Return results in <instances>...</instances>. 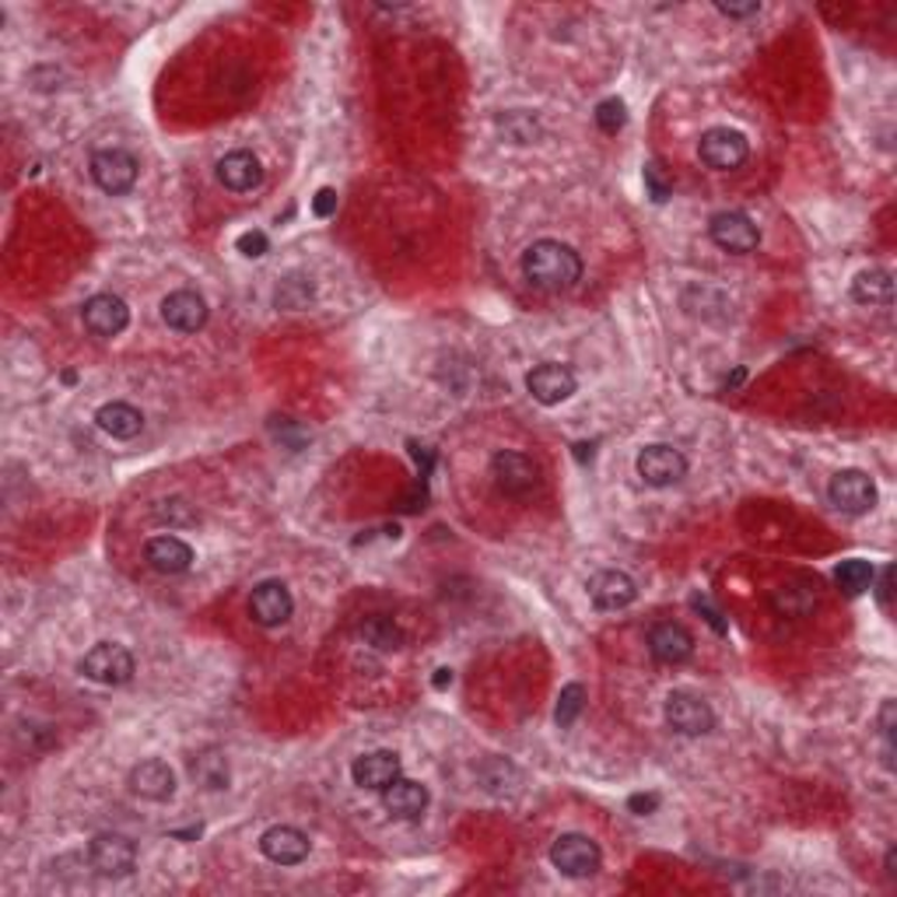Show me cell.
I'll return each instance as SVG.
<instances>
[{
	"label": "cell",
	"mask_w": 897,
	"mask_h": 897,
	"mask_svg": "<svg viewBox=\"0 0 897 897\" xmlns=\"http://www.w3.org/2000/svg\"><path fill=\"white\" fill-rule=\"evenodd\" d=\"M161 319L179 334H197L203 330V323H208V302L190 288H179L161 302Z\"/></svg>",
	"instance_id": "17"
},
{
	"label": "cell",
	"mask_w": 897,
	"mask_h": 897,
	"mask_svg": "<svg viewBox=\"0 0 897 897\" xmlns=\"http://www.w3.org/2000/svg\"><path fill=\"white\" fill-rule=\"evenodd\" d=\"M88 863L102 876H130L137 866V845L127 834H95L88 845Z\"/></svg>",
	"instance_id": "8"
},
{
	"label": "cell",
	"mask_w": 897,
	"mask_h": 897,
	"mask_svg": "<svg viewBox=\"0 0 897 897\" xmlns=\"http://www.w3.org/2000/svg\"><path fill=\"white\" fill-rule=\"evenodd\" d=\"M708 235L726 253H753L761 242L758 224H753L743 211H719L708 221Z\"/></svg>",
	"instance_id": "10"
},
{
	"label": "cell",
	"mask_w": 897,
	"mask_h": 897,
	"mask_svg": "<svg viewBox=\"0 0 897 897\" xmlns=\"http://www.w3.org/2000/svg\"><path fill=\"white\" fill-rule=\"evenodd\" d=\"M880 732H884V743H887V768H890V732H894V701L884 705L880 711Z\"/></svg>",
	"instance_id": "39"
},
{
	"label": "cell",
	"mask_w": 897,
	"mask_h": 897,
	"mask_svg": "<svg viewBox=\"0 0 897 897\" xmlns=\"http://www.w3.org/2000/svg\"><path fill=\"white\" fill-rule=\"evenodd\" d=\"M698 155L708 169L716 172H732L740 169L747 155H750V145L740 130H729V127H711L701 134V145H698Z\"/></svg>",
	"instance_id": "6"
},
{
	"label": "cell",
	"mask_w": 897,
	"mask_h": 897,
	"mask_svg": "<svg viewBox=\"0 0 897 897\" xmlns=\"http://www.w3.org/2000/svg\"><path fill=\"white\" fill-rule=\"evenodd\" d=\"M235 250H239L242 256H250V260H260V256H267L271 239L263 235V232H242V235L235 239Z\"/></svg>",
	"instance_id": "34"
},
{
	"label": "cell",
	"mask_w": 897,
	"mask_h": 897,
	"mask_svg": "<svg viewBox=\"0 0 897 897\" xmlns=\"http://www.w3.org/2000/svg\"><path fill=\"white\" fill-rule=\"evenodd\" d=\"M361 639L369 642L372 648H382V652H393L403 645V635H400V627L393 621H386V618H369L361 624Z\"/></svg>",
	"instance_id": "29"
},
{
	"label": "cell",
	"mask_w": 897,
	"mask_h": 897,
	"mask_svg": "<svg viewBox=\"0 0 897 897\" xmlns=\"http://www.w3.org/2000/svg\"><path fill=\"white\" fill-rule=\"evenodd\" d=\"M92 179L113 197H124L137 182V158L124 148H106L92 155Z\"/></svg>",
	"instance_id": "7"
},
{
	"label": "cell",
	"mask_w": 897,
	"mask_h": 897,
	"mask_svg": "<svg viewBox=\"0 0 897 897\" xmlns=\"http://www.w3.org/2000/svg\"><path fill=\"white\" fill-rule=\"evenodd\" d=\"M445 684H453V669H439L435 673V687H445Z\"/></svg>",
	"instance_id": "42"
},
{
	"label": "cell",
	"mask_w": 897,
	"mask_h": 897,
	"mask_svg": "<svg viewBox=\"0 0 897 897\" xmlns=\"http://www.w3.org/2000/svg\"><path fill=\"white\" fill-rule=\"evenodd\" d=\"M663 716L669 722L673 732H680V737H705V732L716 729V711L711 705L698 695H690V690H673L666 698V708Z\"/></svg>",
	"instance_id": "3"
},
{
	"label": "cell",
	"mask_w": 897,
	"mask_h": 897,
	"mask_svg": "<svg viewBox=\"0 0 897 897\" xmlns=\"http://www.w3.org/2000/svg\"><path fill=\"white\" fill-rule=\"evenodd\" d=\"M639 477L648 484V487H669V484H677L684 481L687 474V460L680 448H673V445H645L642 453H639Z\"/></svg>",
	"instance_id": "9"
},
{
	"label": "cell",
	"mask_w": 897,
	"mask_h": 897,
	"mask_svg": "<svg viewBox=\"0 0 897 897\" xmlns=\"http://www.w3.org/2000/svg\"><path fill=\"white\" fill-rule=\"evenodd\" d=\"M134 656L130 648L116 645V642H98L95 648L85 652V659H81V673H85L88 680L102 684V687H119L134 677Z\"/></svg>",
	"instance_id": "2"
},
{
	"label": "cell",
	"mask_w": 897,
	"mask_h": 897,
	"mask_svg": "<svg viewBox=\"0 0 897 897\" xmlns=\"http://www.w3.org/2000/svg\"><path fill=\"white\" fill-rule=\"evenodd\" d=\"M774 610L785 618H810L817 610V585L810 582H789L774 593Z\"/></svg>",
	"instance_id": "25"
},
{
	"label": "cell",
	"mask_w": 897,
	"mask_h": 897,
	"mask_svg": "<svg viewBox=\"0 0 897 897\" xmlns=\"http://www.w3.org/2000/svg\"><path fill=\"white\" fill-rule=\"evenodd\" d=\"M523 274L540 292H568L582 277V260L558 239H540L523 253Z\"/></svg>",
	"instance_id": "1"
},
{
	"label": "cell",
	"mask_w": 897,
	"mask_h": 897,
	"mask_svg": "<svg viewBox=\"0 0 897 897\" xmlns=\"http://www.w3.org/2000/svg\"><path fill=\"white\" fill-rule=\"evenodd\" d=\"M890 593H894V568H884L880 589H876V597H880V606H890Z\"/></svg>",
	"instance_id": "40"
},
{
	"label": "cell",
	"mask_w": 897,
	"mask_h": 897,
	"mask_svg": "<svg viewBox=\"0 0 897 897\" xmlns=\"http://www.w3.org/2000/svg\"><path fill=\"white\" fill-rule=\"evenodd\" d=\"M309 848H313V842L305 838L298 827H288V824L267 827V831H263V838H260V852L277 866L305 863V859H309Z\"/></svg>",
	"instance_id": "14"
},
{
	"label": "cell",
	"mask_w": 897,
	"mask_h": 897,
	"mask_svg": "<svg viewBox=\"0 0 897 897\" xmlns=\"http://www.w3.org/2000/svg\"><path fill=\"white\" fill-rule=\"evenodd\" d=\"M526 390L537 403L558 407V403H564L568 397L576 393V372L568 369V365H558V361L537 365V369L526 376Z\"/></svg>",
	"instance_id": "12"
},
{
	"label": "cell",
	"mask_w": 897,
	"mask_h": 897,
	"mask_svg": "<svg viewBox=\"0 0 897 897\" xmlns=\"http://www.w3.org/2000/svg\"><path fill=\"white\" fill-rule=\"evenodd\" d=\"M428 789L421 782H411V779H397L390 789H382V806L393 813L400 821H414L428 810Z\"/></svg>",
	"instance_id": "23"
},
{
	"label": "cell",
	"mask_w": 897,
	"mask_h": 897,
	"mask_svg": "<svg viewBox=\"0 0 897 897\" xmlns=\"http://www.w3.org/2000/svg\"><path fill=\"white\" fill-rule=\"evenodd\" d=\"M292 610H295V600L288 593V585L277 582V579H267V582H260L253 589V597H250V614L260 627H277L292 618Z\"/></svg>",
	"instance_id": "13"
},
{
	"label": "cell",
	"mask_w": 897,
	"mask_h": 897,
	"mask_svg": "<svg viewBox=\"0 0 897 897\" xmlns=\"http://www.w3.org/2000/svg\"><path fill=\"white\" fill-rule=\"evenodd\" d=\"M337 211V193L326 187V190H319L316 197H313V214L316 218H330Z\"/></svg>",
	"instance_id": "37"
},
{
	"label": "cell",
	"mask_w": 897,
	"mask_h": 897,
	"mask_svg": "<svg viewBox=\"0 0 897 897\" xmlns=\"http://www.w3.org/2000/svg\"><path fill=\"white\" fill-rule=\"evenodd\" d=\"M645 187H648V193L656 203H663L673 193V187L666 182V176H663V169L656 166V161H648V166H645Z\"/></svg>",
	"instance_id": "35"
},
{
	"label": "cell",
	"mask_w": 897,
	"mask_h": 897,
	"mask_svg": "<svg viewBox=\"0 0 897 897\" xmlns=\"http://www.w3.org/2000/svg\"><path fill=\"white\" fill-rule=\"evenodd\" d=\"M550 863L564 876H572V880H585V876H593L600 869L603 852L597 842H589L585 834H561V838L550 845Z\"/></svg>",
	"instance_id": "4"
},
{
	"label": "cell",
	"mask_w": 897,
	"mask_h": 897,
	"mask_svg": "<svg viewBox=\"0 0 897 897\" xmlns=\"http://www.w3.org/2000/svg\"><path fill=\"white\" fill-rule=\"evenodd\" d=\"M852 298L859 305H890L894 302V277L887 271H863L852 281Z\"/></svg>",
	"instance_id": "26"
},
{
	"label": "cell",
	"mask_w": 897,
	"mask_h": 897,
	"mask_svg": "<svg viewBox=\"0 0 897 897\" xmlns=\"http://www.w3.org/2000/svg\"><path fill=\"white\" fill-rule=\"evenodd\" d=\"M313 298V284L305 281V277H288L277 288V305L281 309H302L305 302Z\"/></svg>",
	"instance_id": "31"
},
{
	"label": "cell",
	"mask_w": 897,
	"mask_h": 897,
	"mask_svg": "<svg viewBox=\"0 0 897 897\" xmlns=\"http://www.w3.org/2000/svg\"><path fill=\"white\" fill-rule=\"evenodd\" d=\"M656 806H659V796H656V792H639V796H631V800H627V810H631V813H639V817H645V813H652Z\"/></svg>",
	"instance_id": "38"
},
{
	"label": "cell",
	"mask_w": 897,
	"mask_h": 897,
	"mask_svg": "<svg viewBox=\"0 0 897 897\" xmlns=\"http://www.w3.org/2000/svg\"><path fill=\"white\" fill-rule=\"evenodd\" d=\"M502 130L508 134V140H516V145H529V140H534V134H537V124L529 116H523V113H508L502 119Z\"/></svg>",
	"instance_id": "33"
},
{
	"label": "cell",
	"mask_w": 897,
	"mask_h": 897,
	"mask_svg": "<svg viewBox=\"0 0 897 897\" xmlns=\"http://www.w3.org/2000/svg\"><path fill=\"white\" fill-rule=\"evenodd\" d=\"M492 477L498 484V492L508 495V498H526L534 495L540 487V466L523 456V453H513V448H505L492 460Z\"/></svg>",
	"instance_id": "5"
},
{
	"label": "cell",
	"mask_w": 897,
	"mask_h": 897,
	"mask_svg": "<svg viewBox=\"0 0 897 897\" xmlns=\"http://www.w3.org/2000/svg\"><path fill=\"white\" fill-rule=\"evenodd\" d=\"M145 558L161 576H182V572H190V564H193V547L179 537H155L145 547Z\"/></svg>",
	"instance_id": "21"
},
{
	"label": "cell",
	"mask_w": 897,
	"mask_h": 897,
	"mask_svg": "<svg viewBox=\"0 0 897 897\" xmlns=\"http://www.w3.org/2000/svg\"><path fill=\"white\" fill-rule=\"evenodd\" d=\"M193 782L203 789H224L229 785V761H224L221 750H203L200 758L190 764Z\"/></svg>",
	"instance_id": "28"
},
{
	"label": "cell",
	"mask_w": 897,
	"mask_h": 897,
	"mask_svg": "<svg viewBox=\"0 0 897 897\" xmlns=\"http://www.w3.org/2000/svg\"><path fill=\"white\" fill-rule=\"evenodd\" d=\"M635 597H639L635 579L624 572H614V568H610V572H597L593 579H589V600H593L600 610H624L635 603Z\"/></svg>",
	"instance_id": "20"
},
{
	"label": "cell",
	"mask_w": 897,
	"mask_h": 897,
	"mask_svg": "<svg viewBox=\"0 0 897 897\" xmlns=\"http://www.w3.org/2000/svg\"><path fill=\"white\" fill-rule=\"evenodd\" d=\"M81 319H85V326L95 337H116L127 330L130 309L127 302L116 295H92L85 302V309H81Z\"/></svg>",
	"instance_id": "15"
},
{
	"label": "cell",
	"mask_w": 897,
	"mask_h": 897,
	"mask_svg": "<svg viewBox=\"0 0 897 897\" xmlns=\"http://www.w3.org/2000/svg\"><path fill=\"white\" fill-rule=\"evenodd\" d=\"M690 606H695V610H701V614H705V621H708L711 627H716L719 635H726V621H722V614H719V610L711 606V600H708V597H695V600H690Z\"/></svg>",
	"instance_id": "36"
},
{
	"label": "cell",
	"mask_w": 897,
	"mask_h": 897,
	"mask_svg": "<svg viewBox=\"0 0 897 897\" xmlns=\"http://www.w3.org/2000/svg\"><path fill=\"white\" fill-rule=\"evenodd\" d=\"M719 11L729 18H747V14H758L761 4H719Z\"/></svg>",
	"instance_id": "41"
},
{
	"label": "cell",
	"mask_w": 897,
	"mask_h": 897,
	"mask_svg": "<svg viewBox=\"0 0 897 897\" xmlns=\"http://www.w3.org/2000/svg\"><path fill=\"white\" fill-rule=\"evenodd\" d=\"M648 652L659 663L677 666V663L690 659V652H695V639H690V631L684 624L659 621V624H652V631H648Z\"/></svg>",
	"instance_id": "16"
},
{
	"label": "cell",
	"mask_w": 897,
	"mask_h": 897,
	"mask_svg": "<svg viewBox=\"0 0 897 897\" xmlns=\"http://www.w3.org/2000/svg\"><path fill=\"white\" fill-rule=\"evenodd\" d=\"M827 498L834 508H842L848 516H863L876 505V484L863 471H842L827 484Z\"/></svg>",
	"instance_id": "11"
},
{
	"label": "cell",
	"mask_w": 897,
	"mask_h": 897,
	"mask_svg": "<svg viewBox=\"0 0 897 897\" xmlns=\"http://www.w3.org/2000/svg\"><path fill=\"white\" fill-rule=\"evenodd\" d=\"M582 708H585V687L582 684H564L561 687V698H558V711H555L558 726L568 729V726H572L582 716Z\"/></svg>",
	"instance_id": "30"
},
{
	"label": "cell",
	"mask_w": 897,
	"mask_h": 897,
	"mask_svg": "<svg viewBox=\"0 0 897 897\" xmlns=\"http://www.w3.org/2000/svg\"><path fill=\"white\" fill-rule=\"evenodd\" d=\"M218 179L229 187L232 193H250L263 182V166L253 151H232L218 161Z\"/></svg>",
	"instance_id": "22"
},
{
	"label": "cell",
	"mask_w": 897,
	"mask_h": 897,
	"mask_svg": "<svg viewBox=\"0 0 897 897\" xmlns=\"http://www.w3.org/2000/svg\"><path fill=\"white\" fill-rule=\"evenodd\" d=\"M597 124L606 134H618L627 124V106H624L621 98H603L600 106H597Z\"/></svg>",
	"instance_id": "32"
},
{
	"label": "cell",
	"mask_w": 897,
	"mask_h": 897,
	"mask_svg": "<svg viewBox=\"0 0 897 897\" xmlns=\"http://www.w3.org/2000/svg\"><path fill=\"white\" fill-rule=\"evenodd\" d=\"M873 564L863 561V558H848L842 561L838 568H834V582H838V589L845 597H863L866 589H873Z\"/></svg>",
	"instance_id": "27"
},
{
	"label": "cell",
	"mask_w": 897,
	"mask_h": 897,
	"mask_svg": "<svg viewBox=\"0 0 897 897\" xmlns=\"http://www.w3.org/2000/svg\"><path fill=\"white\" fill-rule=\"evenodd\" d=\"M351 779H355V785L369 789V792L390 789V785L400 779V758H397L393 750H372V753H365V758H358V761L351 764Z\"/></svg>",
	"instance_id": "18"
},
{
	"label": "cell",
	"mask_w": 897,
	"mask_h": 897,
	"mask_svg": "<svg viewBox=\"0 0 897 897\" xmlns=\"http://www.w3.org/2000/svg\"><path fill=\"white\" fill-rule=\"evenodd\" d=\"M130 789L137 792L140 800H151V803H166L176 796V774L166 761H140L134 771H130Z\"/></svg>",
	"instance_id": "19"
},
{
	"label": "cell",
	"mask_w": 897,
	"mask_h": 897,
	"mask_svg": "<svg viewBox=\"0 0 897 897\" xmlns=\"http://www.w3.org/2000/svg\"><path fill=\"white\" fill-rule=\"evenodd\" d=\"M95 424L113 439H134V435H140V428H145V414L124 400H113L106 407H98Z\"/></svg>",
	"instance_id": "24"
}]
</instances>
